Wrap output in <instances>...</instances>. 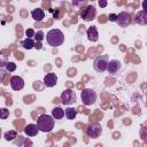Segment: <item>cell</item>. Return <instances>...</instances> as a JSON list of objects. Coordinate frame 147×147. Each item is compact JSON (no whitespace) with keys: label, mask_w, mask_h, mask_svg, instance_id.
<instances>
[{"label":"cell","mask_w":147,"mask_h":147,"mask_svg":"<svg viewBox=\"0 0 147 147\" xmlns=\"http://www.w3.org/2000/svg\"><path fill=\"white\" fill-rule=\"evenodd\" d=\"M7 62H8V61H7V56H6L5 54L0 53V68H3Z\"/></svg>","instance_id":"cb8c5ba5"},{"label":"cell","mask_w":147,"mask_h":147,"mask_svg":"<svg viewBox=\"0 0 147 147\" xmlns=\"http://www.w3.org/2000/svg\"><path fill=\"white\" fill-rule=\"evenodd\" d=\"M101 132H102V127H101V124H99V123H92L86 129L87 136L90 138H93V139L99 138L100 134H101Z\"/></svg>","instance_id":"ba28073f"},{"label":"cell","mask_w":147,"mask_h":147,"mask_svg":"<svg viewBox=\"0 0 147 147\" xmlns=\"http://www.w3.org/2000/svg\"><path fill=\"white\" fill-rule=\"evenodd\" d=\"M46 41L52 47L61 46L64 42V34L59 29H52L46 33Z\"/></svg>","instance_id":"6da1fadb"},{"label":"cell","mask_w":147,"mask_h":147,"mask_svg":"<svg viewBox=\"0 0 147 147\" xmlns=\"http://www.w3.org/2000/svg\"><path fill=\"white\" fill-rule=\"evenodd\" d=\"M9 116V110L7 108H0V119H7Z\"/></svg>","instance_id":"7402d4cb"},{"label":"cell","mask_w":147,"mask_h":147,"mask_svg":"<svg viewBox=\"0 0 147 147\" xmlns=\"http://www.w3.org/2000/svg\"><path fill=\"white\" fill-rule=\"evenodd\" d=\"M38 131H39V129H38L37 124H28L24 127V133L28 137H34V136H37Z\"/></svg>","instance_id":"4fadbf2b"},{"label":"cell","mask_w":147,"mask_h":147,"mask_svg":"<svg viewBox=\"0 0 147 147\" xmlns=\"http://www.w3.org/2000/svg\"><path fill=\"white\" fill-rule=\"evenodd\" d=\"M52 116L54 119H61L64 117V110L61 107H55L52 110Z\"/></svg>","instance_id":"2e32d148"},{"label":"cell","mask_w":147,"mask_h":147,"mask_svg":"<svg viewBox=\"0 0 147 147\" xmlns=\"http://www.w3.org/2000/svg\"><path fill=\"white\" fill-rule=\"evenodd\" d=\"M41 47H42V45H41L39 41H36V42H34V48H37V49H41Z\"/></svg>","instance_id":"f1b7e54d"},{"label":"cell","mask_w":147,"mask_h":147,"mask_svg":"<svg viewBox=\"0 0 147 147\" xmlns=\"http://www.w3.org/2000/svg\"><path fill=\"white\" fill-rule=\"evenodd\" d=\"M86 34H87V39L92 42H95L99 39V33H98V30L95 26H90L86 31Z\"/></svg>","instance_id":"7c38bea8"},{"label":"cell","mask_w":147,"mask_h":147,"mask_svg":"<svg viewBox=\"0 0 147 147\" xmlns=\"http://www.w3.org/2000/svg\"><path fill=\"white\" fill-rule=\"evenodd\" d=\"M88 0H71V5L76 8H83L87 5Z\"/></svg>","instance_id":"ffe728a7"},{"label":"cell","mask_w":147,"mask_h":147,"mask_svg":"<svg viewBox=\"0 0 147 147\" xmlns=\"http://www.w3.org/2000/svg\"><path fill=\"white\" fill-rule=\"evenodd\" d=\"M115 22L119 28H127L131 23V17L126 11H121L118 15H116Z\"/></svg>","instance_id":"52a82bcc"},{"label":"cell","mask_w":147,"mask_h":147,"mask_svg":"<svg viewBox=\"0 0 147 147\" xmlns=\"http://www.w3.org/2000/svg\"><path fill=\"white\" fill-rule=\"evenodd\" d=\"M109 62V56L108 55H100L98 56L94 62H93V68L98 72H105L107 70V65Z\"/></svg>","instance_id":"277c9868"},{"label":"cell","mask_w":147,"mask_h":147,"mask_svg":"<svg viewBox=\"0 0 147 147\" xmlns=\"http://www.w3.org/2000/svg\"><path fill=\"white\" fill-rule=\"evenodd\" d=\"M136 22L139 23V24H142L145 25L147 23V14H146V10H140L137 13L136 15Z\"/></svg>","instance_id":"9a60e30c"},{"label":"cell","mask_w":147,"mask_h":147,"mask_svg":"<svg viewBox=\"0 0 147 147\" xmlns=\"http://www.w3.org/2000/svg\"><path fill=\"white\" fill-rule=\"evenodd\" d=\"M31 16H32V18L34 20V21H42L44 20V17H45V13H44V10L42 9H40V8H36V9H33L32 11H31Z\"/></svg>","instance_id":"5bb4252c"},{"label":"cell","mask_w":147,"mask_h":147,"mask_svg":"<svg viewBox=\"0 0 147 147\" xmlns=\"http://www.w3.org/2000/svg\"><path fill=\"white\" fill-rule=\"evenodd\" d=\"M56 83H57V76L53 72L46 74V76L44 77V85L46 87H53L56 85Z\"/></svg>","instance_id":"8fae6325"},{"label":"cell","mask_w":147,"mask_h":147,"mask_svg":"<svg viewBox=\"0 0 147 147\" xmlns=\"http://www.w3.org/2000/svg\"><path fill=\"white\" fill-rule=\"evenodd\" d=\"M64 116H65L68 119H75L76 116H77V110H76L75 108L68 107V108L64 110Z\"/></svg>","instance_id":"e0dca14e"},{"label":"cell","mask_w":147,"mask_h":147,"mask_svg":"<svg viewBox=\"0 0 147 147\" xmlns=\"http://www.w3.org/2000/svg\"><path fill=\"white\" fill-rule=\"evenodd\" d=\"M54 118L51 115L42 114L37 119V126L41 132H51L54 129Z\"/></svg>","instance_id":"7a4b0ae2"},{"label":"cell","mask_w":147,"mask_h":147,"mask_svg":"<svg viewBox=\"0 0 147 147\" xmlns=\"http://www.w3.org/2000/svg\"><path fill=\"white\" fill-rule=\"evenodd\" d=\"M3 77H5V70L2 68H0V83H2Z\"/></svg>","instance_id":"4316f807"},{"label":"cell","mask_w":147,"mask_h":147,"mask_svg":"<svg viewBox=\"0 0 147 147\" xmlns=\"http://www.w3.org/2000/svg\"><path fill=\"white\" fill-rule=\"evenodd\" d=\"M44 32L42 31H37L36 33H34V38H36V41H39V42H41L42 41V39H44Z\"/></svg>","instance_id":"603a6c76"},{"label":"cell","mask_w":147,"mask_h":147,"mask_svg":"<svg viewBox=\"0 0 147 147\" xmlns=\"http://www.w3.org/2000/svg\"><path fill=\"white\" fill-rule=\"evenodd\" d=\"M99 6H100L101 8L107 7V0H99Z\"/></svg>","instance_id":"484cf974"},{"label":"cell","mask_w":147,"mask_h":147,"mask_svg":"<svg viewBox=\"0 0 147 147\" xmlns=\"http://www.w3.org/2000/svg\"><path fill=\"white\" fill-rule=\"evenodd\" d=\"M96 16V9L94 6H85L80 11V17L84 21H92Z\"/></svg>","instance_id":"8992f818"},{"label":"cell","mask_w":147,"mask_h":147,"mask_svg":"<svg viewBox=\"0 0 147 147\" xmlns=\"http://www.w3.org/2000/svg\"><path fill=\"white\" fill-rule=\"evenodd\" d=\"M22 46L25 48V49H31L34 47V41L32 40V38H25L23 41H22Z\"/></svg>","instance_id":"d6986e66"},{"label":"cell","mask_w":147,"mask_h":147,"mask_svg":"<svg viewBox=\"0 0 147 147\" xmlns=\"http://www.w3.org/2000/svg\"><path fill=\"white\" fill-rule=\"evenodd\" d=\"M9 83L14 91H21L24 87V79L21 76H11Z\"/></svg>","instance_id":"9c48e42d"},{"label":"cell","mask_w":147,"mask_h":147,"mask_svg":"<svg viewBox=\"0 0 147 147\" xmlns=\"http://www.w3.org/2000/svg\"><path fill=\"white\" fill-rule=\"evenodd\" d=\"M34 31L32 30V29H28L26 31H25V36H26V38H32V37H34Z\"/></svg>","instance_id":"d4e9b609"},{"label":"cell","mask_w":147,"mask_h":147,"mask_svg":"<svg viewBox=\"0 0 147 147\" xmlns=\"http://www.w3.org/2000/svg\"><path fill=\"white\" fill-rule=\"evenodd\" d=\"M3 138H5L7 141H13V140H15V138H17V133H16V131L10 130V131L5 132Z\"/></svg>","instance_id":"ac0fdd59"},{"label":"cell","mask_w":147,"mask_h":147,"mask_svg":"<svg viewBox=\"0 0 147 147\" xmlns=\"http://www.w3.org/2000/svg\"><path fill=\"white\" fill-rule=\"evenodd\" d=\"M108 20L115 22V20H116V14H109V15H108Z\"/></svg>","instance_id":"83f0119b"},{"label":"cell","mask_w":147,"mask_h":147,"mask_svg":"<svg viewBox=\"0 0 147 147\" xmlns=\"http://www.w3.org/2000/svg\"><path fill=\"white\" fill-rule=\"evenodd\" d=\"M121 70V62L118 60H110L108 62V65H107V70L108 74H110L111 76H115Z\"/></svg>","instance_id":"30bf717a"},{"label":"cell","mask_w":147,"mask_h":147,"mask_svg":"<svg viewBox=\"0 0 147 147\" xmlns=\"http://www.w3.org/2000/svg\"><path fill=\"white\" fill-rule=\"evenodd\" d=\"M61 102L63 105H67V106H70L72 103L76 102V94L75 92L71 90V88H65L62 93H61Z\"/></svg>","instance_id":"5b68a950"},{"label":"cell","mask_w":147,"mask_h":147,"mask_svg":"<svg viewBox=\"0 0 147 147\" xmlns=\"http://www.w3.org/2000/svg\"><path fill=\"white\" fill-rule=\"evenodd\" d=\"M16 70V64L14 62H7L5 65V71L7 72H14Z\"/></svg>","instance_id":"44dd1931"},{"label":"cell","mask_w":147,"mask_h":147,"mask_svg":"<svg viewBox=\"0 0 147 147\" xmlns=\"http://www.w3.org/2000/svg\"><path fill=\"white\" fill-rule=\"evenodd\" d=\"M80 99L85 106H91L96 101V93L92 88H84L80 92Z\"/></svg>","instance_id":"3957f363"}]
</instances>
